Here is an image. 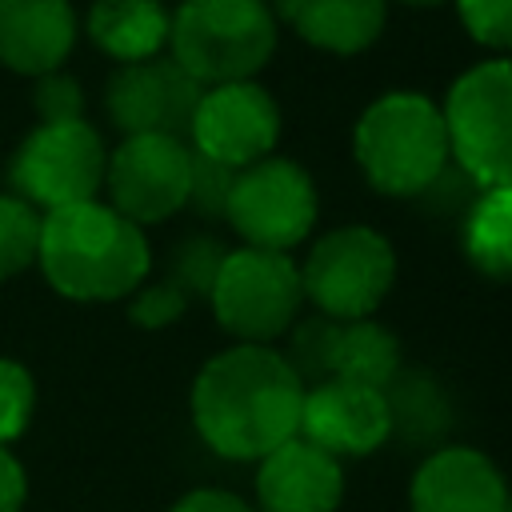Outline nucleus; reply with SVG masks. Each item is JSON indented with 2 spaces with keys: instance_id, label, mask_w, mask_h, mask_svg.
Masks as SVG:
<instances>
[{
  "instance_id": "nucleus-4",
  "label": "nucleus",
  "mask_w": 512,
  "mask_h": 512,
  "mask_svg": "<svg viewBox=\"0 0 512 512\" xmlns=\"http://www.w3.org/2000/svg\"><path fill=\"white\" fill-rule=\"evenodd\" d=\"M168 44L172 60L212 88L256 76L276 48V24L264 0H184L168 16Z\"/></svg>"
},
{
  "instance_id": "nucleus-28",
  "label": "nucleus",
  "mask_w": 512,
  "mask_h": 512,
  "mask_svg": "<svg viewBox=\"0 0 512 512\" xmlns=\"http://www.w3.org/2000/svg\"><path fill=\"white\" fill-rule=\"evenodd\" d=\"M472 40L488 48H512V0H456Z\"/></svg>"
},
{
  "instance_id": "nucleus-32",
  "label": "nucleus",
  "mask_w": 512,
  "mask_h": 512,
  "mask_svg": "<svg viewBox=\"0 0 512 512\" xmlns=\"http://www.w3.org/2000/svg\"><path fill=\"white\" fill-rule=\"evenodd\" d=\"M404 4H420V8H432V4H444V0H404Z\"/></svg>"
},
{
  "instance_id": "nucleus-23",
  "label": "nucleus",
  "mask_w": 512,
  "mask_h": 512,
  "mask_svg": "<svg viewBox=\"0 0 512 512\" xmlns=\"http://www.w3.org/2000/svg\"><path fill=\"white\" fill-rule=\"evenodd\" d=\"M40 212L20 196H0V280L36 264Z\"/></svg>"
},
{
  "instance_id": "nucleus-25",
  "label": "nucleus",
  "mask_w": 512,
  "mask_h": 512,
  "mask_svg": "<svg viewBox=\"0 0 512 512\" xmlns=\"http://www.w3.org/2000/svg\"><path fill=\"white\" fill-rule=\"evenodd\" d=\"M36 408V384L24 364L0 356V444L16 440Z\"/></svg>"
},
{
  "instance_id": "nucleus-10",
  "label": "nucleus",
  "mask_w": 512,
  "mask_h": 512,
  "mask_svg": "<svg viewBox=\"0 0 512 512\" xmlns=\"http://www.w3.org/2000/svg\"><path fill=\"white\" fill-rule=\"evenodd\" d=\"M192 148L180 136H124V144L108 156L104 184L112 192V208L132 224L168 220L188 204Z\"/></svg>"
},
{
  "instance_id": "nucleus-7",
  "label": "nucleus",
  "mask_w": 512,
  "mask_h": 512,
  "mask_svg": "<svg viewBox=\"0 0 512 512\" xmlns=\"http://www.w3.org/2000/svg\"><path fill=\"white\" fill-rule=\"evenodd\" d=\"M208 304L220 328L232 332L240 344H268L284 336L300 316L304 304L300 268L292 264L288 252L244 244L224 256Z\"/></svg>"
},
{
  "instance_id": "nucleus-16",
  "label": "nucleus",
  "mask_w": 512,
  "mask_h": 512,
  "mask_svg": "<svg viewBox=\"0 0 512 512\" xmlns=\"http://www.w3.org/2000/svg\"><path fill=\"white\" fill-rule=\"evenodd\" d=\"M76 40L68 0H0V64L24 76H48Z\"/></svg>"
},
{
  "instance_id": "nucleus-3",
  "label": "nucleus",
  "mask_w": 512,
  "mask_h": 512,
  "mask_svg": "<svg viewBox=\"0 0 512 512\" xmlns=\"http://www.w3.org/2000/svg\"><path fill=\"white\" fill-rule=\"evenodd\" d=\"M352 148L368 184L388 196H420L452 160L444 112L416 92L372 100L356 120Z\"/></svg>"
},
{
  "instance_id": "nucleus-12",
  "label": "nucleus",
  "mask_w": 512,
  "mask_h": 512,
  "mask_svg": "<svg viewBox=\"0 0 512 512\" xmlns=\"http://www.w3.org/2000/svg\"><path fill=\"white\" fill-rule=\"evenodd\" d=\"M204 84L192 80L176 60H136L124 64L108 84V116L124 136H188Z\"/></svg>"
},
{
  "instance_id": "nucleus-2",
  "label": "nucleus",
  "mask_w": 512,
  "mask_h": 512,
  "mask_svg": "<svg viewBox=\"0 0 512 512\" xmlns=\"http://www.w3.org/2000/svg\"><path fill=\"white\" fill-rule=\"evenodd\" d=\"M36 264L60 296L96 304L132 296L152 268V252L140 224L112 204L80 200L40 216Z\"/></svg>"
},
{
  "instance_id": "nucleus-13",
  "label": "nucleus",
  "mask_w": 512,
  "mask_h": 512,
  "mask_svg": "<svg viewBox=\"0 0 512 512\" xmlns=\"http://www.w3.org/2000/svg\"><path fill=\"white\" fill-rule=\"evenodd\" d=\"M296 436H304L308 444L324 448L336 460L376 452L392 436L384 388H368V384H352L336 376L304 388Z\"/></svg>"
},
{
  "instance_id": "nucleus-27",
  "label": "nucleus",
  "mask_w": 512,
  "mask_h": 512,
  "mask_svg": "<svg viewBox=\"0 0 512 512\" xmlns=\"http://www.w3.org/2000/svg\"><path fill=\"white\" fill-rule=\"evenodd\" d=\"M188 304H192V300L164 276V280L140 284V288L132 292L128 316H132V324H140V328H168V324H176V320L184 316Z\"/></svg>"
},
{
  "instance_id": "nucleus-6",
  "label": "nucleus",
  "mask_w": 512,
  "mask_h": 512,
  "mask_svg": "<svg viewBox=\"0 0 512 512\" xmlns=\"http://www.w3.org/2000/svg\"><path fill=\"white\" fill-rule=\"evenodd\" d=\"M440 112L452 160L480 188L512 184V60L468 68Z\"/></svg>"
},
{
  "instance_id": "nucleus-20",
  "label": "nucleus",
  "mask_w": 512,
  "mask_h": 512,
  "mask_svg": "<svg viewBox=\"0 0 512 512\" xmlns=\"http://www.w3.org/2000/svg\"><path fill=\"white\" fill-rule=\"evenodd\" d=\"M460 224L468 264L492 280H512V184L480 188Z\"/></svg>"
},
{
  "instance_id": "nucleus-8",
  "label": "nucleus",
  "mask_w": 512,
  "mask_h": 512,
  "mask_svg": "<svg viewBox=\"0 0 512 512\" xmlns=\"http://www.w3.org/2000/svg\"><path fill=\"white\" fill-rule=\"evenodd\" d=\"M224 220L248 248L288 252L316 224V188L312 176L284 156H264L236 172Z\"/></svg>"
},
{
  "instance_id": "nucleus-19",
  "label": "nucleus",
  "mask_w": 512,
  "mask_h": 512,
  "mask_svg": "<svg viewBox=\"0 0 512 512\" xmlns=\"http://www.w3.org/2000/svg\"><path fill=\"white\" fill-rule=\"evenodd\" d=\"M88 36L116 60H152L168 40V12L160 0H96L88 12Z\"/></svg>"
},
{
  "instance_id": "nucleus-14",
  "label": "nucleus",
  "mask_w": 512,
  "mask_h": 512,
  "mask_svg": "<svg viewBox=\"0 0 512 512\" xmlns=\"http://www.w3.org/2000/svg\"><path fill=\"white\" fill-rule=\"evenodd\" d=\"M508 484L500 468L464 444H440L412 476V512H504Z\"/></svg>"
},
{
  "instance_id": "nucleus-17",
  "label": "nucleus",
  "mask_w": 512,
  "mask_h": 512,
  "mask_svg": "<svg viewBox=\"0 0 512 512\" xmlns=\"http://www.w3.org/2000/svg\"><path fill=\"white\" fill-rule=\"evenodd\" d=\"M288 24L324 52H364L384 28V0H284Z\"/></svg>"
},
{
  "instance_id": "nucleus-11",
  "label": "nucleus",
  "mask_w": 512,
  "mask_h": 512,
  "mask_svg": "<svg viewBox=\"0 0 512 512\" xmlns=\"http://www.w3.org/2000/svg\"><path fill=\"white\" fill-rule=\"evenodd\" d=\"M276 136H280V108L252 80L204 88L188 128L192 152L220 160L228 168H248L264 160L276 148Z\"/></svg>"
},
{
  "instance_id": "nucleus-1",
  "label": "nucleus",
  "mask_w": 512,
  "mask_h": 512,
  "mask_svg": "<svg viewBox=\"0 0 512 512\" xmlns=\"http://www.w3.org/2000/svg\"><path fill=\"white\" fill-rule=\"evenodd\" d=\"M304 384L268 344H236L212 356L192 384V424L228 460H264L300 432Z\"/></svg>"
},
{
  "instance_id": "nucleus-31",
  "label": "nucleus",
  "mask_w": 512,
  "mask_h": 512,
  "mask_svg": "<svg viewBox=\"0 0 512 512\" xmlns=\"http://www.w3.org/2000/svg\"><path fill=\"white\" fill-rule=\"evenodd\" d=\"M24 492H28L24 468H20V460L0 444V512H20V508H24Z\"/></svg>"
},
{
  "instance_id": "nucleus-5",
  "label": "nucleus",
  "mask_w": 512,
  "mask_h": 512,
  "mask_svg": "<svg viewBox=\"0 0 512 512\" xmlns=\"http://www.w3.org/2000/svg\"><path fill=\"white\" fill-rule=\"evenodd\" d=\"M396 280L392 244L364 224H344L324 232L308 260L300 264L304 300L316 304L320 316L332 320H364L372 316Z\"/></svg>"
},
{
  "instance_id": "nucleus-9",
  "label": "nucleus",
  "mask_w": 512,
  "mask_h": 512,
  "mask_svg": "<svg viewBox=\"0 0 512 512\" xmlns=\"http://www.w3.org/2000/svg\"><path fill=\"white\" fill-rule=\"evenodd\" d=\"M104 168L108 152L96 128H88L84 120H60L28 132V140L12 156V184L20 200L52 212L80 200H96Z\"/></svg>"
},
{
  "instance_id": "nucleus-29",
  "label": "nucleus",
  "mask_w": 512,
  "mask_h": 512,
  "mask_svg": "<svg viewBox=\"0 0 512 512\" xmlns=\"http://www.w3.org/2000/svg\"><path fill=\"white\" fill-rule=\"evenodd\" d=\"M36 112H40V124H60V120H80L84 112V92L72 76H60V72H48V76H36Z\"/></svg>"
},
{
  "instance_id": "nucleus-18",
  "label": "nucleus",
  "mask_w": 512,
  "mask_h": 512,
  "mask_svg": "<svg viewBox=\"0 0 512 512\" xmlns=\"http://www.w3.org/2000/svg\"><path fill=\"white\" fill-rule=\"evenodd\" d=\"M388 424L400 444L416 448H440L448 424H452V400L440 388V380L424 368H400L384 384Z\"/></svg>"
},
{
  "instance_id": "nucleus-22",
  "label": "nucleus",
  "mask_w": 512,
  "mask_h": 512,
  "mask_svg": "<svg viewBox=\"0 0 512 512\" xmlns=\"http://www.w3.org/2000/svg\"><path fill=\"white\" fill-rule=\"evenodd\" d=\"M336 328L340 320L332 316H308V320H296L288 328V352H280L288 360V368L300 376L304 388L320 384L332 376V352H336Z\"/></svg>"
},
{
  "instance_id": "nucleus-21",
  "label": "nucleus",
  "mask_w": 512,
  "mask_h": 512,
  "mask_svg": "<svg viewBox=\"0 0 512 512\" xmlns=\"http://www.w3.org/2000/svg\"><path fill=\"white\" fill-rule=\"evenodd\" d=\"M400 372V340L376 324L372 316L364 320H340L336 328V352H332V376L384 388Z\"/></svg>"
},
{
  "instance_id": "nucleus-24",
  "label": "nucleus",
  "mask_w": 512,
  "mask_h": 512,
  "mask_svg": "<svg viewBox=\"0 0 512 512\" xmlns=\"http://www.w3.org/2000/svg\"><path fill=\"white\" fill-rule=\"evenodd\" d=\"M224 256H228V248H224L220 240H212V236H188V240H180V244L172 248L168 280H172L188 300H196V296L208 300Z\"/></svg>"
},
{
  "instance_id": "nucleus-26",
  "label": "nucleus",
  "mask_w": 512,
  "mask_h": 512,
  "mask_svg": "<svg viewBox=\"0 0 512 512\" xmlns=\"http://www.w3.org/2000/svg\"><path fill=\"white\" fill-rule=\"evenodd\" d=\"M240 168H228L220 160H208L200 152H192V176H188V204L192 212L200 216H224L228 208V192H232V180H236Z\"/></svg>"
},
{
  "instance_id": "nucleus-33",
  "label": "nucleus",
  "mask_w": 512,
  "mask_h": 512,
  "mask_svg": "<svg viewBox=\"0 0 512 512\" xmlns=\"http://www.w3.org/2000/svg\"><path fill=\"white\" fill-rule=\"evenodd\" d=\"M504 512H512V492H508V504H504Z\"/></svg>"
},
{
  "instance_id": "nucleus-30",
  "label": "nucleus",
  "mask_w": 512,
  "mask_h": 512,
  "mask_svg": "<svg viewBox=\"0 0 512 512\" xmlns=\"http://www.w3.org/2000/svg\"><path fill=\"white\" fill-rule=\"evenodd\" d=\"M172 512H256L248 500H240L236 492H224V488H196L188 496H180L172 504Z\"/></svg>"
},
{
  "instance_id": "nucleus-15",
  "label": "nucleus",
  "mask_w": 512,
  "mask_h": 512,
  "mask_svg": "<svg viewBox=\"0 0 512 512\" xmlns=\"http://www.w3.org/2000/svg\"><path fill=\"white\" fill-rule=\"evenodd\" d=\"M260 512H336L344 500V468L304 436L284 440L260 460Z\"/></svg>"
}]
</instances>
